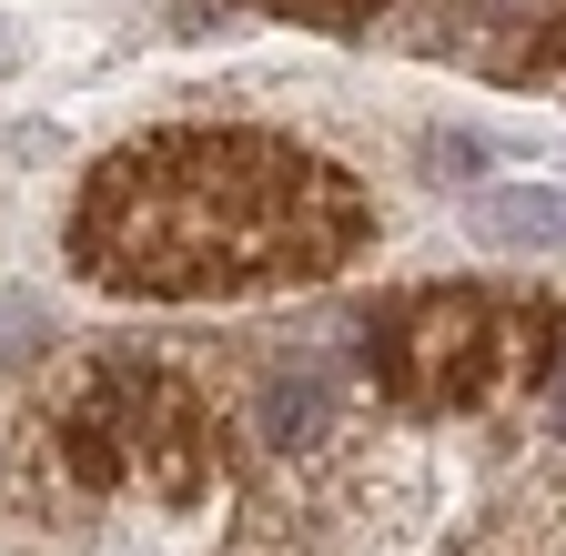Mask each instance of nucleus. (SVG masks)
Here are the masks:
<instances>
[{
    "instance_id": "nucleus-1",
    "label": "nucleus",
    "mask_w": 566,
    "mask_h": 556,
    "mask_svg": "<svg viewBox=\"0 0 566 556\" xmlns=\"http://www.w3.org/2000/svg\"><path fill=\"white\" fill-rule=\"evenodd\" d=\"M344 243L334 172L273 153V143H172L102 172L82 253L112 284H253V273H314Z\"/></svg>"
},
{
    "instance_id": "nucleus-6",
    "label": "nucleus",
    "mask_w": 566,
    "mask_h": 556,
    "mask_svg": "<svg viewBox=\"0 0 566 556\" xmlns=\"http://www.w3.org/2000/svg\"><path fill=\"white\" fill-rule=\"evenodd\" d=\"M556 426H566V385H556Z\"/></svg>"
},
{
    "instance_id": "nucleus-4",
    "label": "nucleus",
    "mask_w": 566,
    "mask_h": 556,
    "mask_svg": "<svg viewBox=\"0 0 566 556\" xmlns=\"http://www.w3.org/2000/svg\"><path fill=\"white\" fill-rule=\"evenodd\" d=\"M436 162L446 172H485V143H475V132H436Z\"/></svg>"
},
{
    "instance_id": "nucleus-3",
    "label": "nucleus",
    "mask_w": 566,
    "mask_h": 556,
    "mask_svg": "<svg viewBox=\"0 0 566 556\" xmlns=\"http://www.w3.org/2000/svg\"><path fill=\"white\" fill-rule=\"evenodd\" d=\"M475 233L506 253H566V182H485Z\"/></svg>"
},
{
    "instance_id": "nucleus-5",
    "label": "nucleus",
    "mask_w": 566,
    "mask_h": 556,
    "mask_svg": "<svg viewBox=\"0 0 566 556\" xmlns=\"http://www.w3.org/2000/svg\"><path fill=\"white\" fill-rule=\"evenodd\" d=\"M11 61H21V41H11V31H0V72H11Z\"/></svg>"
},
{
    "instance_id": "nucleus-2",
    "label": "nucleus",
    "mask_w": 566,
    "mask_h": 556,
    "mask_svg": "<svg viewBox=\"0 0 566 556\" xmlns=\"http://www.w3.org/2000/svg\"><path fill=\"white\" fill-rule=\"evenodd\" d=\"M334 405H344V365L324 355V344H294V355L263 375V426L273 436H324Z\"/></svg>"
}]
</instances>
